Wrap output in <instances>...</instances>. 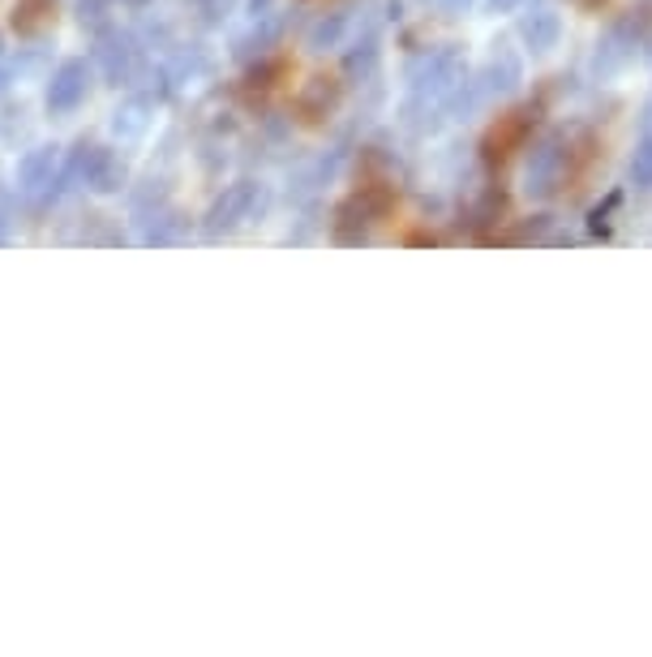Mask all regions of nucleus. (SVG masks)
Instances as JSON below:
<instances>
[{"instance_id": "obj_1", "label": "nucleus", "mask_w": 652, "mask_h": 657, "mask_svg": "<svg viewBox=\"0 0 652 657\" xmlns=\"http://www.w3.org/2000/svg\"><path fill=\"white\" fill-rule=\"evenodd\" d=\"M48 18H52V0H22L13 9V26L18 31H39Z\"/></svg>"}]
</instances>
